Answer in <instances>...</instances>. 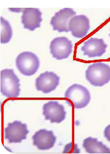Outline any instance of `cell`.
Here are the masks:
<instances>
[{
    "label": "cell",
    "mask_w": 110,
    "mask_h": 154,
    "mask_svg": "<svg viewBox=\"0 0 110 154\" xmlns=\"http://www.w3.org/2000/svg\"><path fill=\"white\" fill-rule=\"evenodd\" d=\"M20 80L13 69H6L1 72V92L8 98H15L20 94Z\"/></svg>",
    "instance_id": "cell-1"
},
{
    "label": "cell",
    "mask_w": 110,
    "mask_h": 154,
    "mask_svg": "<svg viewBox=\"0 0 110 154\" xmlns=\"http://www.w3.org/2000/svg\"><path fill=\"white\" fill-rule=\"evenodd\" d=\"M64 97L70 106L77 109L84 108L91 100V94L88 89L77 84L70 86L66 91Z\"/></svg>",
    "instance_id": "cell-2"
},
{
    "label": "cell",
    "mask_w": 110,
    "mask_h": 154,
    "mask_svg": "<svg viewBox=\"0 0 110 154\" xmlns=\"http://www.w3.org/2000/svg\"><path fill=\"white\" fill-rule=\"evenodd\" d=\"M85 75L91 85L102 87L110 81V67L103 63H95L88 67Z\"/></svg>",
    "instance_id": "cell-3"
},
{
    "label": "cell",
    "mask_w": 110,
    "mask_h": 154,
    "mask_svg": "<svg viewBox=\"0 0 110 154\" xmlns=\"http://www.w3.org/2000/svg\"><path fill=\"white\" fill-rule=\"evenodd\" d=\"M16 64L20 72L26 76L35 74L40 66L39 58L31 52H24L20 54L16 60Z\"/></svg>",
    "instance_id": "cell-4"
},
{
    "label": "cell",
    "mask_w": 110,
    "mask_h": 154,
    "mask_svg": "<svg viewBox=\"0 0 110 154\" xmlns=\"http://www.w3.org/2000/svg\"><path fill=\"white\" fill-rule=\"evenodd\" d=\"M4 131V138L10 143H21L22 140L26 139L29 132L27 124L18 121L8 123Z\"/></svg>",
    "instance_id": "cell-5"
},
{
    "label": "cell",
    "mask_w": 110,
    "mask_h": 154,
    "mask_svg": "<svg viewBox=\"0 0 110 154\" xmlns=\"http://www.w3.org/2000/svg\"><path fill=\"white\" fill-rule=\"evenodd\" d=\"M73 47L71 41L65 37L55 38L50 47L53 57L58 60L68 58L72 52Z\"/></svg>",
    "instance_id": "cell-6"
},
{
    "label": "cell",
    "mask_w": 110,
    "mask_h": 154,
    "mask_svg": "<svg viewBox=\"0 0 110 154\" xmlns=\"http://www.w3.org/2000/svg\"><path fill=\"white\" fill-rule=\"evenodd\" d=\"M43 114L46 120H49L52 123H60L66 117V112L64 106L56 101H51L44 104Z\"/></svg>",
    "instance_id": "cell-7"
},
{
    "label": "cell",
    "mask_w": 110,
    "mask_h": 154,
    "mask_svg": "<svg viewBox=\"0 0 110 154\" xmlns=\"http://www.w3.org/2000/svg\"><path fill=\"white\" fill-rule=\"evenodd\" d=\"M76 14L72 8H65L55 13L52 18L50 24L54 30L59 32H69V24L70 19Z\"/></svg>",
    "instance_id": "cell-8"
},
{
    "label": "cell",
    "mask_w": 110,
    "mask_h": 154,
    "mask_svg": "<svg viewBox=\"0 0 110 154\" xmlns=\"http://www.w3.org/2000/svg\"><path fill=\"white\" fill-rule=\"evenodd\" d=\"M60 80V77L54 72L46 71L36 79V89L45 94L50 93L56 89Z\"/></svg>",
    "instance_id": "cell-9"
},
{
    "label": "cell",
    "mask_w": 110,
    "mask_h": 154,
    "mask_svg": "<svg viewBox=\"0 0 110 154\" xmlns=\"http://www.w3.org/2000/svg\"><path fill=\"white\" fill-rule=\"evenodd\" d=\"M90 28V21L86 16L81 15L73 17L69 24L70 31L73 36L78 38L84 37L88 33Z\"/></svg>",
    "instance_id": "cell-10"
},
{
    "label": "cell",
    "mask_w": 110,
    "mask_h": 154,
    "mask_svg": "<svg viewBox=\"0 0 110 154\" xmlns=\"http://www.w3.org/2000/svg\"><path fill=\"white\" fill-rule=\"evenodd\" d=\"M32 139L33 145L42 150L49 149L53 147L56 140L53 131H48L45 129L36 132Z\"/></svg>",
    "instance_id": "cell-11"
},
{
    "label": "cell",
    "mask_w": 110,
    "mask_h": 154,
    "mask_svg": "<svg viewBox=\"0 0 110 154\" xmlns=\"http://www.w3.org/2000/svg\"><path fill=\"white\" fill-rule=\"evenodd\" d=\"M42 13L38 8H27L24 9L21 17V22L24 29L33 31L40 27L43 20Z\"/></svg>",
    "instance_id": "cell-12"
},
{
    "label": "cell",
    "mask_w": 110,
    "mask_h": 154,
    "mask_svg": "<svg viewBox=\"0 0 110 154\" xmlns=\"http://www.w3.org/2000/svg\"><path fill=\"white\" fill-rule=\"evenodd\" d=\"M107 47L103 39L92 38L84 43L81 50L84 55L93 58L102 56Z\"/></svg>",
    "instance_id": "cell-13"
},
{
    "label": "cell",
    "mask_w": 110,
    "mask_h": 154,
    "mask_svg": "<svg viewBox=\"0 0 110 154\" xmlns=\"http://www.w3.org/2000/svg\"><path fill=\"white\" fill-rule=\"evenodd\" d=\"M83 147L89 153H110V149L97 138L89 137L85 139Z\"/></svg>",
    "instance_id": "cell-14"
},
{
    "label": "cell",
    "mask_w": 110,
    "mask_h": 154,
    "mask_svg": "<svg viewBox=\"0 0 110 154\" xmlns=\"http://www.w3.org/2000/svg\"><path fill=\"white\" fill-rule=\"evenodd\" d=\"M13 35V31L9 22L2 17H1V42L8 43Z\"/></svg>",
    "instance_id": "cell-15"
},
{
    "label": "cell",
    "mask_w": 110,
    "mask_h": 154,
    "mask_svg": "<svg viewBox=\"0 0 110 154\" xmlns=\"http://www.w3.org/2000/svg\"><path fill=\"white\" fill-rule=\"evenodd\" d=\"M64 153H79L80 150L78 145L76 143H70L66 145L63 151Z\"/></svg>",
    "instance_id": "cell-16"
},
{
    "label": "cell",
    "mask_w": 110,
    "mask_h": 154,
    "mask_svg": "<svg viewBox=\"0 0 110 154\" xmlns=\"http://www.w3.org/2000/svg\"><path fill=\"white\" fill-rule=\"evenodd\" d=\"M104 135L107 140L110 142V124L105 128L104 131Z\"/></svg>",
    "instance_id": "cell-17"
},
{
    "label": "cell",
    "mask_w": 110,
    "mask_h": 154,
    "mask_svg": "<svg viewBox=\"0 0 110 154\" xmlns=\"http://www.w3.org/2000/svg\"><path fill=\"white\" fill-rule=\"evenodd\" d=\"M109 37H110V33H109Z\"/></svg>",
    "instance_id": "cell-18"
}]
</instances>
